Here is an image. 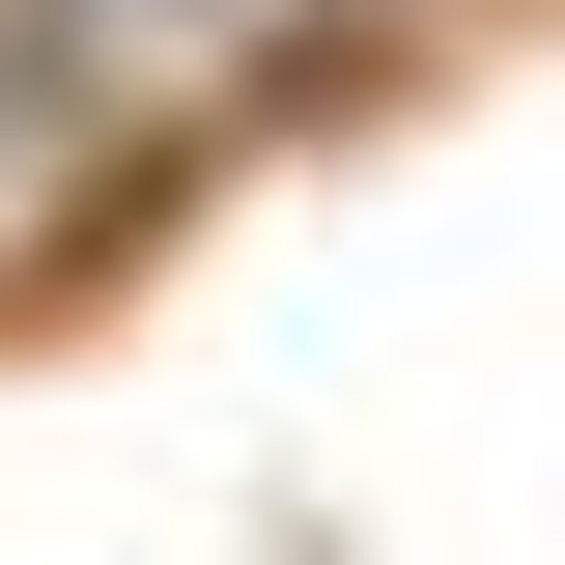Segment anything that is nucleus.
<instances>
[{"label": "nucleus", "mask_w": 565, "mask_h": 565, "mask_svg": "<svg viewBox=\"0 0 565 565\" xmlns=\"http://www.w3.org/2000/svg\"><path fill=\"white\" fill-rule=\"evenodd\" d=\"M141 199H170V170H114V141H85L57 85L0 57V311H57V282H114V255H141Z\"/></svg>", "instance_id": "2"}, {"label": "nucleus", "mask_w": 565, "mask_h": 565, "mask_svg": "<svg viewBox=\"0 0 565 565\" xmlns=\"http://www.w3.org/2000/svg\"><path fill=\"white\" fill-rule=\"evenodd\" d=\"M452 0H0V57L57 85L114 170H199V141H282V114H340L367 57H424Z\"/></svg>", "instance_id": "1"}]
</instances>
